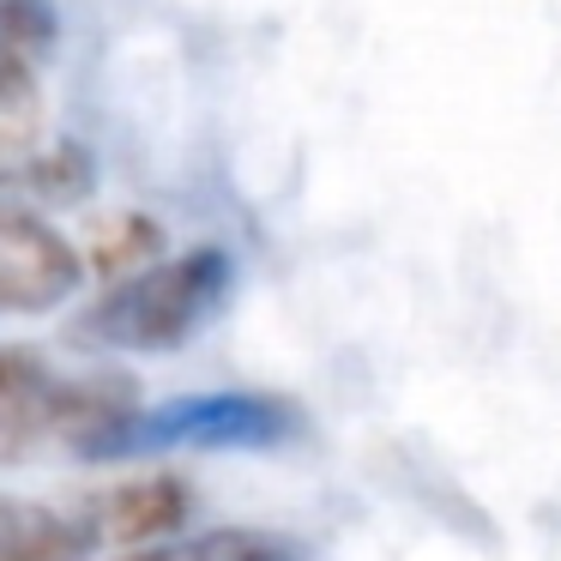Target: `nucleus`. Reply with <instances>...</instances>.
I'll use <instances>...</instances> for the list:
<instances>
[{
  "label": "nucleus",
  "mask_w": 561,
  "mask_h": 561,
  "mask_svg": "<svg viewBox=\"0 0 561 561\" xmlns=\"http://www.w3.org/2000/svg\"><path fill=\"white\" fill-rule=\"evenodd\" d=\"M134 416L139 387L122 368L61 375L37 344H0V465L43 453L115 459Z\"/></svg>",
  "instance_id": "obj_1"
},
{
  "label": "nucleus",
  "mask_w": 561,
  "mask_h": 561,
  "mask_svg": "<svg viewBox=\"0 0 561 561\" xmlns=\"http://www.w3.org/2000/svg\"><path fill=\"white\" fill-rule=\"evenodd\" d=\"M224 296H230V254L187 248V254L127 272L98 308H85L79 339L103 351H175L218 314Z\"/></svg>",
  "instance_id": "obj_2"
},
{
  "label": "nucleus",
  "mask_w": 561,
  "mask_h": 561,
  "mask_svg": "<svg viewBox=\"0 0 561 561\" xmlns=\"http://www.w3.org/2000/svg\"><path fill=\"white\" fill-rule=\"evenodd\" d=\"M302 435V411L290 399H266V392H206V399H170L158 411L139 404V416L127 423L115 459L134 453H163V447H284Z\"/></svg>",
  "instance_id": "obj_3"
},
{
  "label": "nucleus",
  "mask_w": 561,
  "mask_h": 561,
  "mask_svg": "<svg viewBox=\"0 0 561 561\" xmlns=\"http://www.w3.org/2000/svg\"><path fill=\"white\" fill-rule=\"evenodd\" d=\"M85 278V254L55 230L43 211L0 199V320L49 314Z\"/></svg>",
  "instance_id": "obj_4"
},
{
  "label": "nucleus",
  "mask_w": 561,
  "mask_h": 561,
  "mask_svg": "<svg viewBox=\"0 0 561 561\" xmlns=\"http://www.w3.org/2000/svg\"><path fill=\"white\" fill-rule=\"evenodd\" d=\"M55 49V13L43 0H0V170L37 146V73Z\"/></svg>",
  "instance_id": "obj_5"
},
{
  "label": "nucleus",
  "mask_w": 561,
  "mask_h": 561,
  "mask_svg": "<svg viewBox=\"0 0 561 561\" xmlns=\"http://www.w3.org/2000/svg\"><path fill=\"white\" fill-rule=\"evenodd\" d=\"M79 513H85V525H91V543L127 556V549L170 543L187 525V513H194V489L170 471H151V477H134V483L79 495Z\"/></svg>",
  "instance_id": "obj_6"
},
{
  "label": "nucleus",
  "mask_w": 561,
  "mask_h": 561,
  "mask_svg": "<svg viewBox=\"0 0 561 561\" xmlns=\"http://www.w3.org/2000/svg\"><path fill=\"white\" fill-rule=\"evenodd\" d=\"M85 556H98V543H91L79 501L55 507V501L0 495V561H85Z\"/></svg>",
  "instance_id": "obj_7"
},
{
  "label": "nucleus",
  "mask_w": 561,
  "mask_h": 561,
  "mask_svg": "<svg viewBox=\"0 0 561 561\" xmlns=\"http://www.w3.org/2000/svg\"><path fill=\"white\" fill-rule=\"evenodd\" d=\"M308 549L284 531H254V525H218L206 537H187V561H302Z\"/></svg>",
  "instance_id": "obj_8"
},
{
  "label": "nucleus",
  "mask_w": 561,
  "mask_h": 561,
  "mask_svg": "<svg viewBox=\"0 0 561 561\" xmlns=\"http://www.w3.org/2000/svg\"><path fill=\"white\" fill-rule=\"evenodd\" d=\"M163 248V230L151 218H139V211H122V218H110L98 236H91V260L98 266H134V260H158Z\"/></svg>",
  "instance_id": "obj_9"
}]
</instances>
